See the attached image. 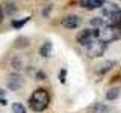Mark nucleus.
<instances>
[{
  "instance_id": "obj_1",
  "label": "nucleus",
  "mask_w": 121,
  "mask_h": 113,
  "mask_svg": "<svg viewBox=\"0 0 121 113\" xmlns=\"http://www.w3.org/2000/svg\"><path fill=\"white\" fill-rule=\"evenodd\" d=\"M50 104V95L43 88L36 89L29 98V105L33 112H44Z\"/></svg>"
},
{
  "instance_id": "obj_2",
  "label": "nucleus",
  "mask_w": 121,
  "mask_h": 113,
  "mask_svg": "<svg viewBox=\"0 0 121 113\" xmlns=\"http://www.w3.org/2000/svg\"><path fill=\"white\" fill-rule=\"evenodd\" d=\"M121 38V30L117 29L115 26H104V27H101L98 30V41H101V42H104L108 45L109 42H113V41L120 39Z\"/></svg>"
},
{
  "instance_id": "obj_3",
  "label": "nucleus",
  "mask_w": 121,
  "mask_h": 113,
  "mask_svg": "<svg viewBox=\"0 0 121 113\" xmlns=\"http://www.w3.org/2000/svg\"><path fill=\"white\" fill-rule=\"evenodd\" d=\"M106 48H108V45H106L104 42H101V41H94L91 45H88L86 47V54H88V57L94 59V57H100V56L104 54Z\"/></svg>"
},
{
  "instance_id": "obj_4",
  "label": "nucleus",
  "mask_w": 121,
  "mask_h": 113,
  "mask_svg": "<svg viewBox=\"0 0 121 113\" xmlns=\"http://www.w3.org/2000/svg\"><path fill=\"white\" fill-rule=\"evenodd\" d=\"M76 39H77V42L83 45V47H88L94 42V41H97L95 38H94V30L92 29H85V30H80V32L77 33V36H76Z\"/></svg>"
},
{
  "instance_id": "obj_5",
  "label": "nucleus",
  "mask_w": 121,
  "mask_h": 113,
  "mask_svg": "<svg viewBox=\"0 0 121 113\" xmlns=\"http://www.w3.org/2000/svg\"><path fill=\"white\" fill-rule=\"evenodd\" d=\"M6 85H8V89L18 90L20 88H23V85H24V78H23L20 74H11L9 77H8Z\"/></svg>"
},
{
  "instance_id": "obj_6",
  "label": "nucleus",
  "mask_w": 121,
  "mask_h": 113,
  "mask_svg": "<svg viewBox=\"0 0 121 113\" xmlns=\"http://www.w3.org/2000/svg\"><path fill=\"white\" fill-rule=\"evenodd\" d=\"M62 24H64V27H67V29H76L80 24V18H79L77 15H68V17H65L62 20Z\"/></svg>"
},
{
  "instance_id": "obj_7",
  "label": "nucleus",
  "mask_w": 121,
  "mask_h": 113,
  "mask_svg": "<svg viewBox=\"0 0 121 113\" xmlns=\"http://www.w3.org/2000/svg\"><path fill=\"white\" fill-rule=\"evenodd\" d=\"M80 5L83 8H86V9H97V8H101L104 3L101 0H83Z\"/></svg>"
},
{
  "instance_id": "obj_8",
  "label": "nucleus",
  "mask_w": 121,
  "mask_h": 113,
  "mask_svg": "<svg viewBox=\"0 0 121 113\" xmlns=\"http://www.w3.org/2000/svg\"><path fill=\"white\" fill-rule=\"evenodd\" d=\"M109 21H111V26H115L117 29L121 30V11L118 9L117 12H113L111 17H109Z\"/></svg>"
},
{
  "instance_id": "obj_9",
  "label": "nucleus",
  "mask_w": 121,
  "mask_h": 113,
  "mask_svg": "<svg viewBox=\"0 0 121 113\" xmlns=\"http://www.w3.org/2000/svg\"><path fill=\"white\" fill-rule=\"evenodd\" d=\"M52 48H53V45L52 42H44L43 45H41V48H39V54L43 56V57H48V56L52 54Z\"/></svg>"
},
{
  "instance_id": "obj_10",
  "label": "nucleus",
  "mask_w": 121,
  "mask_h": 113,
  "mask_svg": "<svg viewBox=\"0 0 121 113\" xmlns=\"http://www.w3.org/2000/svg\"><path fill=\"white\" fill-rule=\"evenodd\" d=\"M118 97H120V89L118 88L109 89L108 92H106V100H108V101H113V100H117Z\"/></svg>"
},
{
  "instance_id": "obj_11",
  "label": "nucleus",
  "mask_w": 121,
  "mask_h": 113,
  "mask_svg": "<svg viewBox=\"0 0 121 113\" xmlns=\"http://www.w3.org/2000/svg\"><path fill=\"white\" fill-rule=\"evenodd\" d=\"M106 112H109V109L106 107V105L100 104V103L94 104L92 107H91V113H106Z\"/></svg>"
},
{
  "instance_id": "obj_12",
  "label": "nucleus",
  "mask_w": 121,
  "mask_h": 113,
  "mask_svg": "<svg viewBox=\"0 0 121 113\" xmlns=\"http://www.w3.org/2000/svg\"><path fill=\"white\" fill-rule=\"evenodd\" d=\"M91 26H94L95 29L104 27V20L101 17H94V18H91Z\"/></svg>"
},
{
  "instance_id": "obj_13",
  "label": "nucleus",
  "mask_w": 121,
  "mask_h": 113,
  "mask_svg": "<svg viewBox=\"0 0 121 113\" xmlns=\"http://www.w3.org/2000/svg\"><path fill=\"white\" fill-rule=\"evenodd\" d=\"M112 65H113V62H109V60H108V62H104L103 65H100L101 68H98V69H97V74H104V73H108V71L112 68Z\"/></svg>"
},
{
  "instance_id": "obj_14",
  "label": "nucleus",
  "mask_w": 121,
  "mask_h": 113,
  "mask_svg": "<svg viewBox=\"0 0 121 113\" xmlns=\"http://www.w3.org/2000/svg\"><path fill=\"white\" fill-rule=\"evenodd\" d=\"M12 112L14 113H26V107L21 103H14L12 104Z\"/></svg>"
},
{
  "instance_id": "obj_15",
  "label": "nucleus",
  "mask_w": 121,
  "mask_h": 113,
  "mask_svg": "<svg viewBox=\"0 0 121 113\" xmlns=\"http://www.w3.org/2000/svg\"><path fill=\"white\" fill-rule=\"evenodd\" d=\"M5 11H6V14H8V15H12L15 11H17V6H15V3H6Z\"/></svg>"
},
{
  "instance_id": "obj_16",
  "label": "nucleus",
  "mask_w": 121,
  "mask_h": 113,
  "mask_svg": "<svg viewBox=\"0 0 121 113\" xmlns=\"http://www.w3.org/2000/svg\"><path fill=\"white\" fill-rule=\"evenodd\" d=\"M29 21V17L27 18H23V20H20V21H12V27H15V29H20V27H23V26L26 24V23Z\"/></svg>"
},
{
  "instance_id": "obj_17",
  "label": "nucleus",
  "mask_w": 121,
  "mask_h": 113,
  "mask_svg": "<svg viewBox=\"0 0 121 113\" xmlns=\"http://www.w3.org/2000/svg\"><path fill=\"white\" fill-rule=\"evenodd\" d=\"M65 75H67V71H65V69H62V71L59 73V81H60V83H65Z\"/></svg>"
},
{
  "instance_id": "obj_18",
  "label": "nucleus",
  "mask_w": 121,
  "mask_h": 113,
  "mask_svg": "<svg viewBox=\"0 0 121 113\" xmlns=\"http://www.w3.org/2000/svg\"><path fill=\"white\" fill-rule=\"evenodd\" d=\"M3 21V9H2V6H0V23Z\"/></svg>"
}]
</instances>
